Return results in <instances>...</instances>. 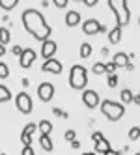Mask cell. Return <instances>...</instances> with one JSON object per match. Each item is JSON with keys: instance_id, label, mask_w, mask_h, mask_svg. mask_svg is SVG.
Masks as SVG:
<instances>
[{"instance_id": "36", "label": "cell", "mask_w": 140, "mask_h": 155, "mask_svg": "<svg viewBox=\"0 0 140 155\" xmlns=\"http://www.w3.org/2000/svg\"><path fill=\"white\" fill-rule=\"evenodd\" d=\"M95 4H97V0H84V6H88V8H93Z\"/></svg>"}, {"instance_id": "49", "label": "cell", "mask_w": 140, "mask_h": 155, "mask_svg": "<svg viewBox=\"0 0 140 155\" xmlns=\"http://www.w3.org/2000/svg\"><path fill=\"white\" fill-rule=\"evenodd\" d=\"M138 97H140V94H138Z\"/></svg>"}, {"instance_id": "34", "label": "cell", "mask_w": 140, "mask_h": 155, "mask_svg": "<svg viewBox=\"0 0 140 155\" xmlns=\"http://www.w3.org/2000/svg\"><path fill=\"white\" fill-rule=\"evenodd\" d=\"M54 6L56 8H66L67 6V0H54Z\"/></svg>"}, {"instance_id": "40", "label": "cell", "mask_w": 140, "mask_h": 155, "mask_svg": "<svg viewBox=\"0 0 140 155\" xmlns=\"http://www.w3.org/2000/svg\"><path fill=\"white\" fill-rule=\"evenodd\" d=\"M105 155H122L120 151H116V150H110V151H106Z\"/></svg>"}, {"instance_id": "8", "label": "cell", "mask_w": 140, "mask_h": 155, "mask_svg": "<svg viewBox=\"0 0 140 155\" xmlns=\"http://www.w3.org/2000/svg\"><path fill=\"white\" fill-rule=\"evenodd\" d=\"M62 69H63V65H62V62L56 60V58L45 60V62H43V65H41V71H47V73H52V75H60Z\"/></svg>"}, {"instance_id": "9", "label": "cell", "mask_w": 140, "mask_h": 155, "mask_svg": "<svg viewBox=\"0 0 140 155\" xmlns=\"http://www.w3.org/2000/svg\"><path fill=\"white\" fill-rule=\"evenodd\" d=\"M82 103L88 107V108H95V107H99V95L95 90H84L82 92Z\"/></svg>"}, {"instance_id": "28", "label": "cell", "mask_w": 140, "mask_h": 155, "mask_svg": "<svg viewBox=\"0 0 140 155\" xmlns=\"http://www.w3.org/2000/svg\"><path fill=\"white\" fill-rule=\"evenodd\" d=\"M9 77V69H8V65L4 62H0V79H8Z\"/></svg>"}, {"instance_id": "42", "label": "cell", "mask_w": 140, "mask_h": 155, "mask_svg": "<svg viewBox=\"0 0 140 155\" xmlns=\"http://www.w3.org/2000/svg\"><path fill=\"white\" fill-rule=\"evenodd\" d=\"M4 54H6V47H4V45H0V58H2Z\"/></svg>"}, {"instance_id": "33", "label": "cell", "mask_w": 140, "mask_h": 155, "mask_svg": "<svg viewBox=\"0 0 140 155\" xmlns=\"http://www.w3.org/2000/svg\"><path fill=\"white\" fill-rule=\"evenodd\" d=\"M103 138H105V135H103L101 131H95L93 135H92V140H93V142H99V140H103Z\"/></svg>"}, {"instance_id": "21", "label": "cell", "mask_w": 140, "mask_h": 155, "mask_svg": "<svg viewBox=\"0 0 140 155\" xmlns=\"http://www.w3.org/2000/svg\"><path fill=\"white\" fill-rule=\"evenodd\" d=\"M92 52H93V49L90 43H80V58H90Z\"/></svg>"}, {"instance_id": "25", "label": "cell", "mask_w": 140, "mask_h": 155, "mask_svg": "<svg viewBox=\"0 0 140 155\" xmlns=\"http://www.w3.org/2000/svg\"><path fill=\"white\" fill-rule=\"evenodd\" d=\"M92 71H93L95 75H105V64H103V62H97V64H93Z\"/></svg>"}, {"instance_id": "31", "label": "cell", "mask_w": 140, "mask_h": 155, "mask_svg": "<svg viewBox=\"0 0 140 155\" xmlns=\"http://www.w3.org/2000/svg\"><path fill=\"white\" fill-rule=\"evenodd\" d=\"M106 82H109L110 88H116L118 86V75H109V81H106Z\"/></svg>"}, {"instance_id": "6", "label": "cell", "mask_w": 140, "mask_h": 155, "mask_svg": "<svg viewBox=\"0 0 140 155\" xmlns=\"http://www.w3.org/2000/svg\"><path fill=\"white\" fill-rule=\"evenodd\" d=\"M37 95L43 103H49L52 97H54V84L52 82H41L37 86Z\"/></svg>"}, {"instance_id": "44", "label": "cell", "mask_w": 140, "mask_h": 155, "mask_svg": "<svg viewBox=\"0 0 140 155\" xmlns=\"http://www.w3.org/2000/svg\"><path fill=\"white\" fill-rule=\"evenodd\" d=\"M133 103H135V105H140V97H138V95H135V99H133Z\"/></svg>"}, {"instance_id": "43", "label": "cell", "mask_w": 140, "mask_h": 155, "mask_svg": "<svg viewBox=\"0 0 140 155\" xmlns=\"http://www.w3.org/2000/svg\"><path fill=\"white\" fill-rule=\"evenodd\" d=\"M21 84H23V88H28V84H30V81H28V79H23V82H21Z\"/></svg>"}, {"instance_id": "27", "label": "cell", "mask_w": 140, "mask_h": 155, "mask_svg": "<svg viewBox=\"0 0 140 155\" xmlns=\"http://www.w3.org/2000/svg\"><path fill=\"white\" fill-rule=\"evenodd\" d=\"M63 138H66L67 142L77 140V133H75V129H67V131H66V135H63Z\"/></svg>"}, {"instance_id": "45", "label": "cell", "mask_w": 140, "mask_h": 155, "mask_svg": "<svg viewBox=\"0 0 140 155\" xmlns=\"http://www.w3.org/2000/svg\"><path fill=\"white\" fill-rule=\"evenodd\" d=\"M82 155H97V153H95V151H84Z\"/></svg>"}, {"instance_id": "13", "label": "cell", "mask_w": 140, "mask_h": 155, "mask_svg": "<svg viewBox=\"0 0 140 155\" xmlns=\"http://www.w3.org/2000/svg\"><path fill=\"white\" fill-rule=\"evenodd\" d=\"M109 41H110V43H114V45L122 41V26H118V25H116L114 28H110V30H109Z\"/></svg>"}, {"instance_id": "32", "label": "cell", "mask_w": 140, "mask_h": 155, "mask_svg": "<svg viewBox=\"0 0 140 155\" xmlns=\"http://www.w3.org/2000/svg\"><path fill=\"white\" fill-rule=\"evenodd\" d=\"M11 52L15 54V56H19V58H21V54L24 52V49L21 47V45H13V47H11Z\"/></svg>"}, {"instance_id": "2", "label": "cell", "mask_w": 140, "mask_h": 155, "mask_svg": "<svg viewBox=\"0 0 140 155\" xmlns=\"http://www.w3.org/2000/svg\"><path fill=\"white\" fill-rule=\"evenodd\" d=\"M109 8L112 9L118 26L123 28L125 25L131 23V12H129V4L125 0H109Z\"/></svg>"}, {"instance_id": "22", "label": "cell", "mask_w": 140, "mask_h": 155, "mask_svg": "<svg viewBox=\"0 0 140 155\" xmlns=\"http://www.w3.org/2000/svg\"><path fill=\"white\" fill-rule=\"evenodd\" d=\"M17 4H19V0H0V8L6 9V12L11 9V8H15Z\"/></svg>"}, {"instance_id": "35", "label": "cell", "mask_w": 140, "mask_h": 155, "mask_svg": "<svg viewBox=\"0 0 140 155\" xmlns=\"http://www.w3.org/2000/svg\"><path fill=\"white\" fill-rule=\"evenodd\" d=\"M23 155H34V150H32V146H24V148H23Z\"/></svg>"}, {"instance_id": "47", "label": "cell", "mask_w": 140, "mask_h": 155, "mask_svg": "<svg viewBox=\"0 0 140 155\" xmlns=\"http://www.w3.org/2000/svg\"><path fill=\"white\" fill-rule=\"evenodd\" d=\"M135 155H140V151H138V153H135Z\"/></svg>"}, {"instance_id": "16", "label": "cell", "mask_w": 140, "mask_h": 155, "mask_svg": "<svg viewBox=\"0 0 140 155\" xmlns=\"http://www.w3.org/2000/svg\"><path fill=\"white\" fill-rule=\"evenodd\" d=\"M133 99H135V94H133L131 90H122V92H120V103H122V105L133 103Z\"/></svg>"}, {"instance_id": "26", "label": "cell", "mask_w": 140, "mask_h": 155, "mask_svg": "<svg viewBox=\"0 0 140 155\" xmlns=\"http://www.w3.org/2000/svg\"><path fill=\"white\" fill-rule=\"evenodd\" d=\"M36 129H37V125L36 124H32V121H30V124H26L24 125V129H23V133H26V135H34V133H36Z\"/></svg>"}, {"instance_id": "24", "label": "cell", "mask_w": 140, "mask_h": 155, "mask_svg": "<svg viewBox=\"0 0 140 155\" xmlns=\"http://www.w3.org/2000/svg\"><path fill=\"white\" fill-rule=\"evenodd\" d=\"M116 69H118V65L114 62H106L105 64V73L106 75H116Z\"/></svg>"}, {"instance_id": "19", "label": "cell", "mask_w": 140, "mask_h": 155, "mask_svg": "<svg viewBox=\"0 0 140 155\" xmlns=\"http://www.w3.org/2000/svg\"><path fill=\"white\" fill-rule=\"evenodd\" d=\"M9 39H11V34L6 26H0V45H8Z\"/></svg>"}, {"instance_id": "3", "label": "cell", "mask_w": 140, "mask_h": 155, "mask_svg": "<svg viewBox=\"0 0 140 155\" xmlns=\"http://www.w3.org/2000/svg\"><path fill=\"white\" fill-rule=\"evenodd\" d=\"M99 108H101V114L110 121L122 120V116L125 114V105L118 103V101H112V99H105V101L99 105Z\"/></svg>"}, {"instance_id": "30", "label": "cell", "mask_w": 140, "mask_h": 155, "mask_svg": "<svg viewBox=\"0 0 140 155\" xmlns=\"http://www.w3.org/2000/svg\"><path fill=\"white\" fill-rule=\"evenodd\" d=\"M52 114H54V116H62V118H69V114L66 112V110H62V108H58V107L52 108Z\"/></svg>"}, {"instance_id": "46", "label": "cell", "mask_w": 140, "mask_h": 155, "mask_svg": "<svg viewBox=\"0 0 140 155\" xmlns=\"http://www.w3.org/2000/svg\"><path fill=\"white\" fill-rule=\"evenodd\" d=\"M138 25H140V17H138Z\"/></svg>"}, {"instance_id": "37", "label": "cell", "mask_w": 140, "mask_h": 155, "mask_svg": "<svg viewBox=\"0 0 140 155\" xmlns=\"http://www.w3.org/2000/svg\"><path fill=\"white\" fill-rule=\"evenodd\" d=\"M71 148H73V150H79V148H80V142H79V140H73V142H71Z\"/></svg>"}, {"instance_id": "1", "label": "cell", "mask_w": 140, "mask_h": 155, "mask_svg": "<svg viewBox=\"0 0 140 155\" xmlns=\"http://www.w3.org/2000/svg\"><path fill=\"white\" fill-rule=\"evenodd\" d=\"M23 25H24V30L28 32L30 36H34L37 41H47L50 38V26L45 21V17L41 15L39 9H34V8H28L23 12Z\"/></svg>"}, {"instance_id": "18", "label": "cell", "mask_w": 140, "mask_h": 155, "mask_svg": "<svg viewBox=\"0 0 140 155\" xmlns=\"http://www.w3.org/2000/svg\"><path fill=\"white\" fill-rule=\"evenodd\" d=\"M39 146L45 150V151H50L52 150V140H50V137L49 135H41L39 137Z\"/></svg>"}, {"instance_id": "12", "label": "cell", "mask_w": 140, "mask_h": 155, "mask_svg": "<svg viewBox=\"0 0 140 155\" xmlns=\"http://www.w3.org/2000/svg\"><path fill=\"white\" fill-rule=\"evenodd\" d=\"M79 23H80V13H79V12L71 9V12H67V13H66V25H67L69 28L77 26Z\"/></svg>"}, {"instance_id": "17", "label": "cell", "mask_w": 140, "mask_h": 155, "mask_svg": "<svg viewBox=\"0 0 140 155\" xmlns=\"http://www.w3.org/2000/svg\"><path fill=\"white\" fill-rule=\"evenodd\" d=\"M37 129L41 135H50V131H52V124L49 120H41L39 124H37Z\"/></svg>"}, {"instance_id": "20", "label": "cell", "mask_w": 140, "mask_h": 155, "mask_svg": "<svg viewBox=\"0 0 140 155\" xmlns=\"http://www.w3.org/2000/svg\"><path fill=\"white\" fill-rule=\"evenodd\" d=\"M11 99V92H9V88L4 86V84H0V103H6Z\"/></svg>"}, {"instance_id": "41", "label": "cell", "mask_w": 140, "mask_h": 155, "mask_svg": "<svg viewBox=\"0 0 140 155\" xmlns=\"http://www.w3.org/2000/svg\"><path fill=\"white\" fill-rule=\"evenodd\" d=\"M101 54H103V56L106 58V56H109V49H106V47H103V49H101Z\"/></svg>"}, {"instance_id": "4", "label": "cell", "mask_w": 140, "mask_h": 155, "mask_svg": "<svg viewBox=\"0 0 140 155\" xmlns=\"http://www.w3.org/2000/svg\"><path fill=\"white\" fill-rule=\"evenodd\" d=\"M88 84V71L84 65H73L69 71V86L73 90H84Z\"/></svg>"}, {"instance_id": "38", "label": "cell", "mask_w": 140, "mask_h": 155, "mask_svg": "<svg viewBox=\"0 0 140 155\" xmlns=\"http://www.w3.org/2000/svg\"><path fill=\"white\" fill-rule=\"evenodd\" d=\"M125 69H127V71H135V64H133V62H129Z\"/></svg>"}, {"instance_id": "11", "label": "cell", "mask_w": 140, "mask_h": 155, "mask_svg": "<svg viewBox=\"0 0 140 155\" xmlns=\"http://www.w3.org/2000/svg\"><path fill=\"white\" fill-rule=\"evenodd\" d=\"M99 30H101V23L97 19H88V21H84L82 23V32L86 36H93V34H99Z\"/></svg>"}, {"instance_id": "14", "label": "cell", "mask_w": 140, "mask_h": 155, "mask_svg": "<svg viewBox=\"0 0 140 155\" xmlns=\"http://www.w3.org/2000/svg\"><path fill=\"white\" fill-rule=\"evenodd\" d=\"M112 62L118 65V68H127V64L131 62V60H129V54H125V52H116Z\"/></svg>"}, {"instance_id": "29", "label": "cell", "mask_w": 140, "mask_h": 155, "mask_svg": "<svg viewBox=\"0 0 140 155\" xmlns=\"http://www.w3.org/2000/svg\"><path fill=\"white\" fill-rule=\"evenodd\" d=\"M21 142H23L24 146H32V137L26 135V133H21Z\"/></svg>"}, {"instance_id": "10", "label": "cell", "mask_w": 140, "mask_h": 155, "mask_svg": "<svg viewBox=\"0 0 140 155\" xmlns=\"http://www.w3.org/2000/svg\"><path fill=\"white\" fill-rule=\"evenodd\" d=\"M36 51L34 49H24V52L21 54V58H19V64H21V68H24V69H28V68H32V64L36 62Z\"/></svg>"}, {"instance_id": "23", "label": "cell", "mask_w": 140, "mask_h": 155, "mask_svg": "<svg viewBox=\"0 0 140 155\" xmlns=\"http://www.w3.org/2000/svg\"><path fill=\"white\" fill-rule=\"evenodd\" d=\"M138 138H140V127L135 125L129 129V140H138Z\"/></svg>"}, {"instance_id": "15", "label": "cell", "mask_w": 140, "mask_h": 155, "mask_svg": "<svg viewBox=\"0 0 140 155\" xmlns=\"http://www.w3.org/2000/svg\"><path fill=\"white\" fill-rule=\"evenodd\" d=\"M93 151L95 153H106V151H110V142L106 140V138H103V140H99V142H95V146H93Z\"/></svg>"}, {"instance_id": "39", "label": "cell", "mask_w": 140, "mask_h": 155, "mask_svg": "<svg viewBox=\"0 0 140 155\" xmlns=\"http://www.w3.org/2000/svg\"><path fill=\"white\" fill-rule=\"evenodd\" d=\"M105 32L109 34V28H106V25H101V30H99V34H105Z\"/></svg>"}, {"instance_id": "5", "label": "cell", "mask_w": 140, "mask_h": 155, "mask_svg": "<svg viewBox=\"0 0 140 155\" xmlns=\"http://www.w3.org/2000/svg\"><path fill=\"white\" fill-rule=\"evenodd\" d=\"M15 107L19 112L23 114H30L32 110H34V101H32V97L26 94V92H19L15 95Z\"/></svg>"}, {"instance_id": "48", "label": "cell", "mask_w": 140, "mask_h": 155, "mask_svg": "<svg viewBox=\"0 0 140 155\" xmlns=\"http://www.w3.org/2000/svg\"><path fill=\"white\" fill-rule=\"evenodd\" d=\"M0 155H6V153H0Z\"/></svg>"}, {"instance_id": "7", "label": "cell", "mask_w": 140, "mask_h": 155, "mask_svg": "<svg viewBox=\"0 0 140 155\" xmlns=\"http://www.w3.org/2000/svg\"><path fill=\"white\" fill-rule=\"evenodd\" d=\"M56 51H58V43H56V41L47 39V41H43V43H41V56L45 58V60L54 58Z\"/></svg>"}]
</instances>
